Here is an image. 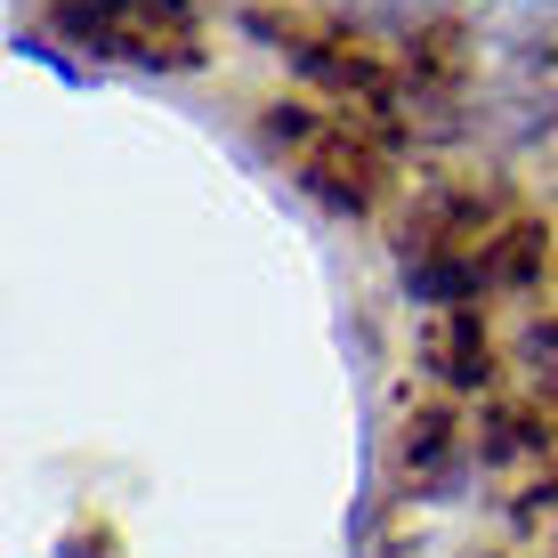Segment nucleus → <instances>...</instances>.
I'll return each instance as SVG.
<instances>
[{"instance_id":"3","label":"nucleus","mask_w":558,"mask_h":558,"mask_svg":"<svg viewBox=\"0 0 558 558\" xmlns=\"http://www.w3.org/2000/svg\"><path fill=\"white\" fill-rule=\"evenodd\" d=\"M364 25H429L437 9H453V0H349Z\"/></svg>"},{"instance_id":"1","label":"nucleus","mask_w":558,"mask_h":558,"mask_svg":"<svg viewBox=\"0 0 558 558\" xmlns=\"http://www.w3.org/2000/svg\"><path fill=\"white\" fill-rule=\"evenodd\" d=\"M57 33H73L98 57H130V65H195V9L186 0H65Z\"/></svg>"},{"instance_id":"2","label":"nucleus","mask_w":558,"mask_h":558,"mask_svg":"<svg viewBox=\"0 0 558 558\" xmlns=\"http://www.w3.org/2000/svg\"><path fill=\"white\" fill-rule=\"evenodd\" d=\"M429 364H437V373L453 380V389H470V380H486V340H477V316H470V307H446V316H437Z\"/></svg>"}]
</instances>
